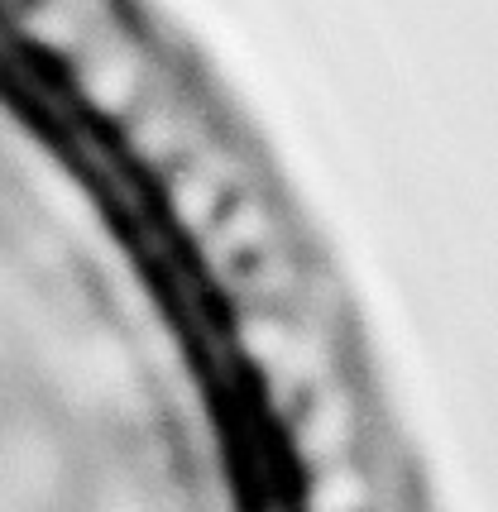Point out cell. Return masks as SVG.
Instances as JSON below:
<instances>
[{
    "label": "cell",
    "mask_w": 498,
    "mask_h": 512,
    "mask_svg": "<svg viewBox=\"0 0 498 512\" xmlns=\"http://www.w3.org/2000/svg\"><path fill=\"white\" fill-rule=\"evenodd\" d=\"M364 503H369V484L355 469L326 465V474L312 489V512H364Z\"/></svg>",
    "instance_id": "6"
},
{
    "label": "cell",
    "mask_w": 498,
    "mask_h": 512,
    "mask_svg": "<svg viewBox=\"0 0 498 512\" xmlns=\"http://www.w3.org/2000/svg\"><path fill=\"white\" fill-rule=\"evenodd\" d=\"M350 436H355L350 402L336 398V393H331V398L321 393V398L307 407V417L297 422V455L312 460V465H336V455L350 446Z\"/></svg>",
    "instance_id": "4"
},
{
    "label": "cell",
    "mask_w": 498,
    "mask_h": 512,
    "mask_svg": "<svg viewBox=\"0 0 498 512\" xmlns=\"http://www.w3.org/2000/svg\"><path fill=\"white\" fill-rule=\"evenodd\" d=\"M139 77H144V63L135 53L130 48H111V53H96L82 67V96L106 115H130L139 96Z\"/></svg>",
    "instance_id": "2"
},
{
    "label": "cell",
    "mask_w": 498,
    "mask_h": 512,
    "mask_svg": "<svg viewBox=\"0 0 498 512\" xmlns=\"http://www.w3.org/2000/svg\"><path fill=\"white\" fill-rule=\"evenodd\" d=\"M264 249H273V221H269V211H264V201H254V197L230 201L226 211L206 225V254L216 264L235 268V264H245V259H254V254H264Z\"/></svg>",
    "instance_id": "1"
},
{
    "label": "cell",
    "mask_w": 498,
    "mask_h": 512,
    "mask_svg": "<svg viewBox=\"0 0 498 512\" xmlns=\"http://www.w3.org/2000/svg\"><path fill=\"white\" fill-rule=\"evenodd\" d=\"M197 134L178 120V111L168 101H149V106H135L130 111V149L149 163H178V158L192 154Z\"/></svg>",
    "instance_id": "3"
},
{
    "label": "cell",
    "mask_w": 498,
    "mask_h": 512,
    "mask_svg": "<svg viewBox=\"0 0 498 512\" xmlns=\"http://www.w3.org/2000/svg\"><path fill=\"white\" fill-rule=\"evenodd\" d=\"M221 201H226V182L216 178L211 168H202L197 158H187L178 173L168 178V206L187 230H202L221 216Z\"/></svg>",
    "instance_id": "5"
}]
</instances>
